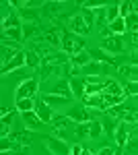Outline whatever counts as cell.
Wrapping results in <instances>:
<instances>
[{
    "label": "cell",
    "mask_w": 138,
    "mask_h": 155,
    "mask_svg": "<svg viewBox=\"0 0 138 155\" xmlns=\"http://www.w3.org/2000/svg\"><path fill=\"white\" fill-rule=\"evenodd\" d=\"M81 50H85V37H79L68 27H64V31H62V52H66L68 56H74Z\"/></svg>",
    "instance_id": "obj_1"
},
{
    "label": "cell",
    "mask_w": 138,
    "mask_h": 155,
    "mask_svg": "<svg viewBox=\"0 0 138 155\" xmlns=\"http://www.w3.org/2000/svg\"><path fill=\"white\" fill-rule=\"evenodd\" d=\"M130 46V35H111L107 39H101V50L107 54H122Z\"/></svg>",
    "instance_id": "obj_2"
},
{
    "label": "cell",
    "mask_w": 138,
    "mask_h": 155,
    "mask_svg": "<svg viewBox=\"0 0 138 155\" xmlns=\"http://www.w3.org/2000/svg\"><path fill=\"white\" fill-rule=\"evenodd\" d=\"M37 89H39V81H37L35 77H29V79L21 81L19 87L14 89V104L21 101V99H29V97H33L35 93H37Z\"/></svg>",
    "instance_id": "obj_3"
},
{
    "label": "cell",
    "mask_w": 138,
    "mask_h": 155,
    "mask_svg": "<svg viewBox=\"0 0 138 155\" xmlns=\"http://www.w3.org/2000/svg\"><path fill=\"white\" fill-rule=\"evenodd\" d=\"M46 147L52 155H72V147H70L64 139H56V137H46Z\"/></svg>",
    "instance_id": "obj_4"
},
{
    "label": "cell",
    "mask_w": 138,
    "mask_h": 155,
    "mask_svg": "<svg viewBox=\"0 0 138 155\" xmlns=\"http://www.w3.org/2000/svg\"><path fill=\"white\" fill-rule=\"evenodd\" d=\"M66 21H68V29L72 33H76L79 37H87L91 33V27L85 23V19H82V15H72V17H66Z\"/></svg>",
    "instance_id": "obj_5"
},
{
    "label": "cell",
    "mask_w": 138,
    "mask_h": 155,
    "mask_svg": "<svg viewBox=\"0 0 138 155\" xmlns=\"http://www.w3.org/2000/svg\"><path fill=\"white\" fill-rule=\"evenodd\" d=\"M85 81H87V87H85L87 95H101L105 91L107 77H85Z\"/></svg>",
    "instance_id": "obj_6"
},
{
    "label": "cell",
    "mask_w": 138,
    "mask_h": 155,
    "mask_svg": "<svg viewBox=\"0 0 138 155\" xmlns=\"http://www.w3.org/2000/svg\"><path fill=\"white\" fill-rule=\"evenodd\" d=\"M70 120H74L76 124H87V122H91V112L87 110V106L85 104H81V106H72L68 110V114H66Z\"/></svg>",
    "instance_id": "obj_7"
},
{
    "label": "cell",
    "mask_w": 138,
    "mask_h": 155,
    "mask_svg": "<svg viewBox=\"0 0 138 155\" xmlns=\"http://www.w3.org/2000/svg\"><path fill=\"white\" fill-rule=\"evenodd\" d=\"M43 37V27L39 23H23V39L25 41H35Z\"/></svg>",
    "instance_id": "obj_8"
},
{
    "label": "cell",
    "mask_w": 138,
    "mask_h": 155,
    "mask_svg": "<svg viewBox=\"0 0 138 155\" xmlns=\"http://www.w3.org/2000/svg\"><path fill=\"white\" fill-rule=\"evenodd\" d=\"M21 118H23V124H25L27 130H41V126H43V120L37 116L35 110H31V112H23Z\"/></svg>",
    "instance_id": "obj_9"
},
{
    "label": "cell",
    "mask_w": 138,
    "mask_h": 155,
    "mask_svg": "<svg viewBox=\"0 0 138 155\" xmlns=\"http://www.w3.org/2000/svg\"><path fill=\"white\" fill-rule=\"evenodd\" d=\"M115 145L120 147V149H124L130 141V126H128V122H120L117 124V128H115Z\"/></svg>",
    "instance_id": "obj_10"
},
{
    "label": "cell",
    "mask_w": 138,
    "mask_h": 155,
    "mask_svg": "<svg viewBox=\"0 0 138 155\" xmlns=\"http://www.w3.org/2000/svg\"><path fill=\"white\" fill-rule=\"evenodd\" d=\"M68 83H70V89H72V95L76 97V99H82V97L87 95L85 93V87H87V81H85V77H70L68 79Z\"/></svg>",
    "instance_id": "obj_11"
},
{
    "label": "cell",
    "mask_w": 138,
    "mask_h": 155,
    "mask_svg": "<svg viewBox=\"0 0 138 155\" xmlns=\"http://www.w3.org/2000/svg\"><path fill=\"white\" fill-rule=\"evenodd\" d=\"M46 93H52V95H64V97H70L72 99V89H70V83L68 81H58V83H54L50 89H46Z\"/></svg>",
    "instance_id": "obj_12"
},
{
    "label": "cell",
    "mask_w": 138,
    "mask_h": 155,
    "mask_svg": "<svg viewBox=\"0 0 138 155\" xmlns=\"http://www.w3.org/2000/svg\"><path fill=\"white\" fill-rule=\"evenodd\" d=\"M89 54H91V58L95 60V62H101V64H111V66H120V64H117V60H115L114 56H109L107 52H103L101 48H91V50H89Z\"/></svg>",
    "instance_id": "obj_13"
},
{
    "label": "cell",
    "mask_w": 138,
    "mask_h": 155,
    "mask_svg": "<svg viewBox=\"0 0 138 155\" xmlns=\"http://www.w3.org/2000/svg\"><path fill=\"white\" fill-rule=\"evenodd\" d=\"M64 4H66V2H43V6H41V15H46V17L52 19V21H56L58 15L64 11Z\"/></svg>",
    "instance_id": "obj_14"
},
{
    "label": "cell",
    "mask_w": 138,
    "mask_h": 155,
    "mask_svg": "<svg viewBox=\"0 0 138 155\" xmlns=\"http://www.w3.org/2000/svg\"><path fill=\"white\" fill-rule=\"evenodd\" d=\"M50 124H52L54 132H56L58 139H60V137H62V132H64V130L70 126V124H72V120H70L68 116H60V114L56 116V114H54V118H52V122H50Z\"/></svg>",
    "instance_id": "obj_15"
},
{
    "label": "cell",
    "mask_w": 138,
    "mask_h": 155,
    "mask_svg": "<svg viewBox=\"0 0 138 155\" xmlns=\"http://www.w3.org/2000/svg\"><path fill=\"white\" fill-rule=\"evenodd\" d=\"M35 112H37V116L43 120V124H50L52 118H54V112H52V107L47 106L43 99H39V101H35Z\"/></svg>",
    "instance_id": "obj_16"
},
{
    "label": "cell",
    "mask_w": 138,
    "mask_h": 155,
    "mask_svg": "<svg viewBox=\"0 0 138 155\" xmlns=\"http://www.w3.org/2000/svg\"><path fill=\"white\" fill-rule=\"evenodd\" d=\"M81 72H85L87 77H105V64L91 60L87 66H82V68H81Z\"/></svg>",
    "instance_id": "obj_17"
},
{
    "label": "cell",
    "mask_w": 138,
    "mask_h": 155,
    "mask_svg": "<svg viewBox=\"0 0 138 155\" xmlns=\"http://www.w3.org/2000/svg\"><path fill=\"white\" fill-rule=\"evenodd\" d=\"M62 72V64H46V62H41V72H39V79H41V83L47 81L50 77H58Z\"/></svg>",
    "instance_id": "obj_18"
},
{
    "label": "cell",
    "mask_w": 138,
    "mask_h": 155,
    "mask_svg": "<svg viewBox=\"0 0 138 155\" xmlns=\"http://www.w3.org/2000/svg\"><path fill=\"white\" fill-rule=\"evenodd\" d=\"M117 72L122 77H126L128 83H138V66H134V64H120Z\"/></svg>",
    "instance_id": "obj_19"
},
{
    "label": "cell",
    "mask_w": 138,
    "mask_h": 155,
    "mask_svg": "<svg viewBox=\"0 0 138 155\" xmlns=\"http://www.w3.org/2000/svg\"><path fill=\"white\" fill-rule=\"evenodd\" d=\"M17 27H23V21L19 17V12L12 11L11 15H6L2 19V31H8V29H17Z\"/></svg>",
    "instance_id": "obj_20"
},
{
    "label": "cell",
    "mask_w": 138,
    "mask_h": 155,
    "mask_svg": "<svg viewBox=\"0 0 138 155\" xmlns=\"http://www.w3.org/2000/svg\"><path fill=\"white\" fill-rule=\"evenodd\" d=\"M41 99L46 101L50 107H60V106H68L70 101V97H64V95H52V93H43L41 95Z\"/></svg>",
    "instance_id": "obj_21"
},
{
    "label": "cell",
    "mask_w": 138,
    "mask_h": 155,
    "mask_svg": "<svg viewBox=\"0 0 138 155\" xmlns=\"http://www.w3.org/2000/svg\"><path fill=\"white\" fill-rule=\"evenodd\" d=\"M23 64H25V50L14 60H11L8 64H4V66H2V71H0V74H2V77H6V74L12 72V71H21V66H23Z\"/></svg>",
    "instance_id": "obj_22"
},
{
    "label": "cell",
    "mask_w": 138,
    "mask_h": 155,
    "mask_svg": "<svg viewBox=\"0 0 138 155\" xmlns=\"http://www.w3.org/2000/svg\"><path fill=\"white\" fill-rule=\"evenodd\" d=\"M91 54H89V50L85 48V50H81V52H76L74 56H70V64H74L76 68H82V66H87L89 62H91Z\"/></svg>",
    "instance_id": "obj_23"
},
{
    "label": "cell",
    "mask_w": 138,
    "mask_h": 155,
    "mask_svg": "<svg viewBox=\"0 0 138 155\" xmlns=\"http://www.w3.org/2000/svg\"><path fill=\"white\" fill-rule=\"evenodd\" d=\"M19 17H21V21L23 23H39V12H37V8H27V6H23V8H19Z\"/></svg>",
    "instance_id": "obj_24"
},
{
    "label": "cell",
    "mask_w": 138,
    "mask_h": 155,
    "mask_svg": "<svg viewBox=\"0 0 138 155\" xmlns=\"http://www.w3.org/2000/svg\"><path fill=\"white\" fill-rule=\"evenodd\" d=\"M82 104L89 106V107H95V110H105V112H107L103 95H85L82 97Z\"/></svg>",
    "instance_id": "obj_25"
},
{
    "label": "cell",
    "mask_w": 138,
    "mask_h": 155,
    "mask_svg": "<svg viewBox=\"0 0 138 155\" xmlns=\"http://www.w3.org/2000/svg\"><path fill=\"white\" fill-rule=\"evenodd\" d=\"M8 139H12L14 143H19V145H23V147H29L31 145V141H33V134H31V130H19V132H12Z\"/></svg>",
    "instance_id": "obj_26"
},
{
    "label": "cell",
    "mask_w": 138,
    "mask_h": 155,
    "mask_svg": "<svg viewBox=\"0 0 138 155\" xmlns=\"http://www.w3.org/2000/svg\"><path fill=\"white\" fill-rule=\"evenodd\" d=\"M124 93H126V91L122 89V85L117 83V81H114V79H109V77H107L103 95H124Z\"/></svg>",
    "instance_id": "obj_27"
},
{
    "label": "cell",
    "mask_w": 138,
    "mask_h": 155,
    "mask_svg": "<svg viewBox=\"0 0 138 155\" xmlns=\"http://www.w3.org/2000/svg\"><path fill=\"white\" fill-rule=\"evenodd\" d=\"M117 124H120V120H115L114 116H109V114H105L103 118H101L103 132H107V134H115V128H117Z\"/></svg>",
    "instance_id": "obj_28"
},
{
    "label": "cell",
    "mask_w": 138,
    "mask_h": 155,
    "mask_svg": "<svg viewBox=\"0 0 138 155\" xmlns=\"http://www.w3.org/2000/svg\"><path fill=\"white\" fill-rule=\"evenodd\" d=\"M25 64H27L29 68H39V66H41L39 54H37L35 50H27V52H25Z\"/></svg>",
    "instance_id": "obj_29"
},
{
    "label": "cell",
    "mask_w": 138,
    "mask_h": 155,
    "mask_svg": "<svg viewBox=\"0 0 138 155\" xmlns=\"http://www.w3.org/2000/svg\"><path fill=\"white\" fill-rule=\"evenodd\" d=\"M107 27L111 29L114 35H126V33H128V31H126V19H122V17H117L114 23H109Z\"/></svg>",
    "instance_id": "obj_30"
},
{
    "label": "cell",
    "mask_w": 138,
    "mask_h": 155,
    "mask_svg": "<svg viewBox=\"0 0 138 155\" xmlns=\"http://www.w3.org/2000/svg\"><path fill=\"white\" fill-rule=\"evenodd\" d=\"M101 134H103L101 120H91V122H89V139H91V141H97Z\"/></svg>",
    "instance_id": "obj_31"
},
{
    "label": "cell",
    "mask_w": 138,
    "mask_h": 155,
    "mask_svg": "<svg viewBox=\"0 0 138 155\" xmlns=\"http://www.w3.org/2000/svg\"><path fill=\"white\" fill-rule=\"evenodd\" d=\"M2 37L6 39H12V41H25L23 39V27H17V29H8V31H2Z\"/></svg>",
    "instance_id": "obj_32"
},
{
    "label": "cell",
    "mask_w": 138,
    "mask_h": 155,
    "mask_svg": "<svg viewBox=\"0 0 138 155\" xmlns=\"http://www.w3.org/2000/svg\"><path fill=\"white\" fill-rule=\"evenodd\" d=\"M126 31L128 33H138V15L130 12L126 17Z\"/></svg>",
    "instance_id": "obj_33"
},
{
    "label": "cell",
    "mask_w": 138,
    "mask_h": 155,
    "mask_svg": "<svg viewBox=\"0 0 138 155\" xmlns=\"http://www.w3.org/2000/svg\"><path fill=\"white\" fill-rule=\"evenodd\" d=\"M14 107H17V112H31V110H35V101L33 97H29V99H21V101H17L14 104Z\"/></svg>",
    "instance_id": "obj_34"
},
{
    "label": "cell",
    "mask_w": 138,
    "mask_h": 155,
    "mask_svg": "<svg viewBox=\"0 0 138 155\" xmlns=\"http://www.w3.org/2000/svg\"><path fill=\"white\" fill-rule=\"evenodd\" d=\"M105 8H107V6H105ZM105 8H99V11H95V25L99 27V31L107 27V25H105V23H107V12H105Z\"/></svg>",
    "instance_id": "obj_35"
},
{
    "label": "cell",
    "mask_w": 138,
    "mask_h": 155,
    "mask_svg": "<svg viewBox=\"0 0 138 155\" xmlns=\"http://www.w3.org/2000/svg\"><path fill=\"white\" fill-rule=\"evenodd\" d=\"M105 12H107V25L114 23L115 19L120 17V4H109V6L105 8Z\"/></svg>",
    "instance_id": "obj_36"
},
{
    "label": "cell",
    "mask_w": 138,
    "mask_h": 155,
    "mask_svg": "<svg viewBox=\"0 0 138 155\" xmlns=\"http://www.w3.org/2000/svg\"><path fill=\"white\" fill-rule=\"evenodd\" d=\"M81 15L82 19H85V23L89 25L93 29V25H95V11H89V8H81Z\"/></svg>",
    "instance_id": "obj_37"
},
{
    "label": "cell",
    "mask_w": 138,
    "mask_h": 155,
    "mask_svg": "<svg viewBox=\"0 0 138 155\" xmlns=\"http://www.w3.org/2000/svg\"><path fill=\"white\" fill-rule=\"evenodd\" d=\"M132 6H134V2H130V0H126V2H120V17H122V19H126L128 15L132 12Z\"/></svg>",
    "instance_id": "obj_38"
},
{
    "label": "cell",
    "mask_w": 138,
    "mask_h": 155,
    "mask_svg": "<svg viewBox=\"0 0 138 155\" xmlns=\"http://www.w3.org/2000/svg\"><path fill=\"white\" fill-rule=\"evenodd\" d=\"M124 149H126V155H134L138 151V139H130Z\"/></svg>",
    "instance_id": "obj_39"
},
{
    "label": "cell",
    "mask_w": 138,
    "mask_h": 155,
    "mask_svg": "<svg viewBox=\"0 0 138 155\" xmlns=\"http://www.w3.org/2000/svg\"><path fill=\"white\" fill-rule=\"evenodd\" d=\"M76 137H87V139H89V122L76 126Z\"/></svg>",
    "instance_id": "obj_40"
},
{
    "label": "cell",
    "mask_w": 138,
    "mask_h": 155,
    "mask_svg": "<svg viewBox=\"0 0 138 155\" xmlns=\"http://www.w3.org/2000/svg\"><path fill=\"white\" fill-rule=\"evenodd\" d=\"M115 151H117L115 147H111V145H107V147H101V149H99V151H97L95 155H115Z\"/></svg>",
    "instance_id": "obj_41"
},
{
    "label": "cell",
    "mask_w": 138,
    "mask_h": 155,
    "mask_svg": "<svg viewBox=\"0 0 138 155\" xmlns=\"http://www.w3.org/2000/svg\"><path fill=\"white\" fill-rule=\"evenodd\" d=\"M126 93H128V95H134V97H138V83H128V87H126Z\"/></svg>",
    "instance_id": "obj_42"
},
{
    "label": "cell",
    "mask_w": 138,
    "mask_h": 155,
    "mask_svg": "<svg viewBox=\"0 0 138 155\" xmlns=\"http://www.w3.org/2000/svg\"><path fill=\"white\" fill-rule=\"evenodd\" d=\"M130 35V46L132 50H138V33H128Z\"/></svg>",
    "instance_id": "obj_43"
},
{
    "label": "cell",
    "mask_w": 138,
    "mask_h": 155,
    "mask_svg": "<svg viewBox=\"0 0 138 155\" xmlns=\"http://www.w3.org/2000/svg\"><path fill=\"white\" fill-rule=\"evenodd\" d=\"M130 64L138 66V50H132V54H130Z\"/></svg>",
    "instance_id": "obj_44"
},
{
    "label": "cell",
    "mask_w": 138,
    "mask_h": 155,
    "mask_svg": "<svg viewBox=\"0 0 138 155\" xmlns=\"http://www.w3.org/2000/svg\"><path fill=\"white\" fill-rule=\"evenodd\" d=\"M130 139H138V122L132 124V128H130Z\"/></svg>",
    "instance_id": "obj_45"
},
{
    "label": "cell",
    "mask_w": 138,
    "mask_h": 155,
    "mask_svg": "<svg viewBox=\"0 0 138 155\" xmlns=\"http://www.w3.org/2000/svg\"><path fill=\"white\" fill-rule=\"evenodd\" d=\"M85 153V149H82L81 145H74V147H72V155H82Z\"/></svg>",
    "instance_id": "obj_46"
},
{
    "label": "cell",
    "mask_w": 138,
    "mask_h": 155,
    "mask_svg": "<svg viewBox=\"0 0 138 155\" xmlns=\"http://www.w3.org/2000/svg\"><path fill=\"white\" fill-rule=\"evenodd\" d=\"M115 155H124V149H120V147H117V151H115Z\"/></svg>",
    "instance_id": "obj_47"
},
{
    "label": "cell",
    "mask_w": 138,
    "mask_h": 155,
    "mask_svg": "<svg viewBox=\"0 0 138 155\" xmlns=\"http://www.w3.org/2000/svg\"><path fill=\"white\" fill-rule=\"evenodd\" d=\"M82 155H95V153H91V151H87V149H85V153Z\"/></svg>",
    "instance_id": "obj_48"
}]
</instances>
